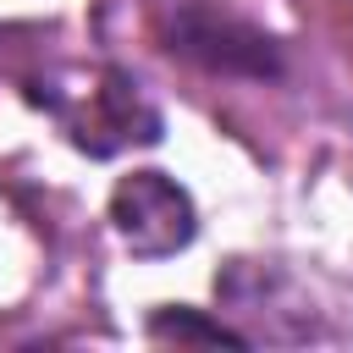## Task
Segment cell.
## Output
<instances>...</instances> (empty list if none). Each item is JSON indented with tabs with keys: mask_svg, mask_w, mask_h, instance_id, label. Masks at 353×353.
Here are the masks:
<instances>
[{
	"mask_svg": "<svg viewBox=\"0 0 353 353\" xmlns=\"http://www.w3.org/2000/svg\"><path fill=\"white\" fill-rule=\"evenodd\" d=\"M110 226L138 259H165L193 243L199 210H193L188 188L171 182L165 171H132L110 193Z\"/></svg>",
	"mask_w": 353,
	"mask_h": 353,
	"instance_id": "obj_1",
	"label": "cell"
},
{
	"mask_svg": "<svg viewBox=\"0 0 353 353\" xmlns=\"http://www.w3.org/2000/svg\"><path fill=\"white\" fill-rule=\"evenodd\" d=\"M66 127L88 154H116L121 143H154L160 110L138 94L127 72H99V83L83 99V116H66Z\"/></svg>",
	"mask_w": 353,
	"mask_h": 353,
	"instance_id": "obj_2",
	"label": "cell"
},
{
	"mask_svg": "<svg viewBox=\"0 0 353 353\" xmlns=\"http://www.w3.org/2000/svg\"><path fill=\"white\" fill-rule=\"evenodd\" d=\"M149 336H176V342H248L243 331H232V325H199V320H188L182 309L176 314H154V325H149Z\"/></svg>",
	"mask_w": 353,
	"mask_h": 353,
	"instance_id": "obj_3",
	"label": "cell"
}]
</instances>
